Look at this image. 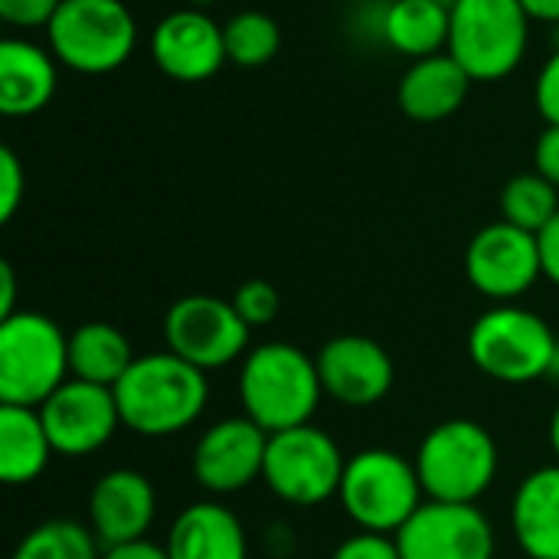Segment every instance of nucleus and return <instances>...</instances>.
<instances>
[{"label":"nucleus","instance_id":"nucleus-1","mask_svg":"<svg viewBox=\"0 0 559 559\" xmlns=\"http://www.w3.org/2000/svg\"><path fill=\"white\" fill-rule=\"evenodd\" d=\"M121 426L144 439H170L190 429L210 403V373L170 350L138 354L115 383Z\"/></svg>","mask_w":559,"mask_h":559},{"label":"nucleus","instance_id":"nucleus-2","mask_svg":"<svg viewBox=\"0 0 559 559\" xmlns=\"http://www.w3.org/2000/svg\"><path fill=\"white\" fill-rule=\"evenodd\" d=\"M324 400L318 360L288 341L255 344L239 360V403L242 416L269 436L308 426Z\"/></svg>","mask_w":559,"mask_h":559},{"label":"nucleus","instance_id":"nucleus-3","mask_svg":"<svg viewBox=\"0 0 559 559\" xmlns=\"http://www.w3.org/2000/svg\"><path fill=\"white\" fill-rule=\"evenodd\" d=\"M416 472L426 501L478 504L495 485L501 452L495 436L475 419H445L432 426L416 449Z\"/></svg>","mask_w":559,"mask_h":559},{"label":"nucleus","instance_id":"nucleus-4","mask_svg":"<svg viewBox=\"0 0 559 559\" xmlns=\"http://www.w3.org/2000/svg\"><path fill=\"white\" fill-rule=\"evenodd\" d=\"M69 377V334L52 318L16 311L0 321V406L39 409Z\"/></svg>","mask_w":559,"mask_h":559},{"label":"nucleus","instance_id":"nucleus-5","mask_svg":"<svg viewBox=\"0 0 559 559\" xmlns=\"http://www.w3.org/2000/svg\"><path fill=\"white\" fill-rule=\"evenodd\" d=\"M559 337L554 328L531 308L521 305H495L468 331V357L472 364L508 386H524L550 377L557 357Z\"/></svg>","mask_w":559,"mask_h":559},{"label":"nucleus","instance_id":"nucleus-6","mask_svg":"<svg viewBox=\"0 0 559 559\" xmlns=\"http://www.w3.org/2000/svg\"><path fill=\"white\" fill-rule=\"evenodd\" d=\"M337 498L360 531L396 537V531L423 508L426 491L416 462L406 455L393 449H360L347 459Z\"/></svg>","mask_w":559,"mask_h":559},{"label":"nucleus","instance_id":"nucleus-7","mask_svg":"<svg viewBox=\"0 0 559 559\" xmlns=\"http://www.w3.org/2000/svg\"><path fill=\"white\" fill-rule=\"evenodd\" d=\"M46 39L59 66L79 75H105L131 59L138 20L124 0H62Z\"/></svg>","mask_w":559,"mask_h":559},{"label":"nucleus","instance_id":"nucleus-8","mask_svg":"<svg viewBox=\"0 0 559 559\" xmlns=\"http://www.w3.org/2000/svg\"><path fill=\"white\" fill-rule=\"evenodd\" d=\"M531 16L518 0H455L449 49L472 82H501L527 56Z\"/></svg>","mask_w":559,"mask_h":559},{"label":"nucleus","instance_id":"nucleus-9","mask_svg":"<svg viewBox=\"0 0 559 559\" xmlns=\"http://www.w3.org/2000/svg\"><path fill=\"white\" fill-rule=\"evenodd\" d=\"M347 459L331 432L314 423L272 432L262 481L265 488L292 508H318L337 498Z\"/></svg>","mask_w":559,"mask_h":559},{"label":"nucleus","instance_id":"nucleus-10","mask_svg":"<svg viewBox=\"0 0 559 559\" xmlns=\"http://www.w3.org/2000/svg\"><path fill=\"white\" fill-rule=\"evenodd\" d=\"M249 341H252V328L239 318L233 298L187 295L167 308L164 318L167 350L200 367L203 373L242 360L252 350Z\"/></svg>","mask_w":559,"mask_h":559},{"label":"nucleus","instance_id":"nucleus-11","mask_svg":"<svg viewBox=\"0 0 559 559\" xmlns=\"http://www.w3.org/2000/svg\"><path fill=\"white\" fill-rule=\"evenodd\" d=\"M465 278L495 305H511L544 278L537 233L518 229L504 219L481 226L465 249Z\"/></svg>","mask_w":559,"mask_h":559},{"label":"nucleus","instance_id":"nucleus-12","mask_svg":"<svg viewBox=\"0 0 559 559\" xmlns=\"http://www.w3.org/2000/svg\"><path fill=\"white\" fill-rule=\"evenodd\" d=\"M269 452V432L249 416H226L206 426L193 445V481L210 498L239 495L262 478Z\"/></svg>","mask_w":559,"mask_h":559},{"label":"nucleus","instance_id":"nucleus-13","mask_svg":"<svg viewBox=\"0 0 559 559\" xmlns=\"http://www.w3.org/2000/svg\"><path fill=\"white\" fill-rule=\"evenodd\" d=\"M39 419L56 455L62 459H88L102 452L121 426L115 390L75 377H69L39 406Z\"/></svg>","mask_w":559,"mask_h":559},{"label":"nucleus","instance_id":"nucleus-14","mask_svg":"<svg viewBox=\"0 0 559 559\" xmlns=\"http://www.w3.org/2000/svg\"><path fill=\"white\" fill-rule=\"evenodd\" d=\"M403 559H495L498 537L478 504L423 501L396 531Z\"/></svg>","mask_w":559,"mask_h":559},{"label":"nucleus","instance_id":"nucleus-15","mask_svg":"<svg viewBox=\"0 0 559 559\" xmlns=\"http://www.w3.org/2000/svg\"><path fill=\"white\" fill-rule=\"evenodd\" d=\"M151 59L154 66L183 85L206 82L219 75V69L229 62L226 56V36L223 23L210 16V10L200 7H180L157 20L151 29Z\"/></svg>","mask_w":559,"mask_h":559},{"label":"nucleus","instance_id":"nucleus-16","mask_svg":"<svg viewBox=\"0 0 559 559\" xmlns=\"http://www.w3.org/2000/svg\"><path fill=\"white\" fill-rule=\"evenodd\" d=\"M318 373L324 396L347 409H370L383 403L396 383L390 350L364 334H337L318 350Z\"/></svg>","mask_w":559,"mask_h":559},{"label":"nucleus","instance_id":"nucleus-17","mask_svg":"<svg viewBox=\"0 0 559 559\" xmlns=\"http://www.w3.org/2000/svg\"><path fill=\"white\" fill-rule=\"evenodd\" d=\"M157 518V491L144 472L111 468L88 491V527L102 550L147 540Z\"/></svg>","mask_w":559,"mask_h":559},{"label":"nucleus","instance_id":"nucleus-18","mask_svg":"<svg viewBox=\"0 0 559 559\" xmlns=\"http://www.w3.org/2000/svg\"><path fill=\"white\" fill-rule=\"evenodd\" d=\"M59 88V59L52 49L26 36L0 39V111L7 118H29L43 111Z\"/></svg>","mask_w":559,"mask_h":559},{"label":"nucleus","instance_id":"nucleus-19","mask_svg":"<svg viewBox=\"0 0 559 559\" xmlns=\"http://www.w3.org/2000/svg\"><path fill=\"white\" fill-rule=\"evenodd\" d=\"M164 550L170 559H249V534L233 508L206 498L174 518Z\"/></svg>","mask_w":559,"mask_h":559},{"label":"nucleus","instance_id":"nucleus-20","mask_svg":"<svg viewBox=\"0 0 559 559\" xmlns=\"http://www.w3.org/2000/svg\"><path fill=\"white\" fill-rule=\"evenodd\" d=\"M472 85V75L452 59V52H436L409 62L400 79L396 102L413 121H445L468 102Z\"/></svg>","mask_w":559,"mask_h":559},{"label":"nucleus","instance_id":"nucleus-21","mask_svg":"<svg viewBox=\"0 0 559 559\" xmlns=\"http://www.w3.org/2000/svg\"><path fill=\"white\" fill-rule=\"evenodd\" d=\"M511 534L527 559H559V462L534 468L518 485Z\"/></svg>","mask_w":559,"mask_h":559},{"label":"nucleus","instance_id":"nucleus-22","mask_svg":"<svg viewBox=\"0 0 559 559\" xmlns=\"http://www.w3.org/2000/svg\"><path fill=\"white\" fill-rule=\"evenodd\" d=\"M56 455L39 409L0 406V478L10 488L33 485Z\"/></svg>","mask_w":559,"mask_h":559},{"label":"nucleus","instance_id":"nucleus-23","mask_svg":"<svg viewBox=\"0 0 559 559\" xmlns=\"http://www.w3.org/2000/svg\"><path fill=\"white\" fill-rule=\"evenodd\" d=\"M452 10L439 0H386L383 46L406 59H426L449 49Z\"/></svg>","mask_w":559,"mask_h":559},{"label":"nucleus","instance_id":"nucleus-24","mask_svg":"<svg viewBox=\"0 0 559 559\" xmlns=\"http://www.w3.org/2000/svg\"><path fill=\"white\" fill-rule=\"evenodd\" d=\"M134 357L128 334L108 321H85L69 334V370L75 380L115 390Z\"/></svg>","mask_w":559,"mask_h":559},{"label":"nucleus","instance_id":"nucleus-25","mask_svg":"<svg viewBox=\"0 0 559 559\" xmlns=\"http://www.w3.org/2000/svg\"><path fill=\"white\" fill-rule=\"evenodd\" d=\"M102 554L88 524L56 518L26 531L10 559H102Z\"/></svg>","mask_w":559,"mask_h":559},{"label":"nucleus","instance_id":"nucleus-26","mask_svg":"<svg viewBox=\"0 0 559 559\" xmlns=\"http://www.w3.org/2000/svg\"><path fill=\"white\" fill-rule=\"evenodd\" d=\"M226 36V56L233 66L259 69L272 62L282 49V26L275 16L262 10H239L223 23Z\"/></svg>","mask_w":559,"mask_h":559},{"label":"nucleus","instance_id":"nucleus-27","mask_svg":"<svg viewBox=\"0 0 559 559\" xmlns=\"http://www.w3.org/2000/svg\"><path fill=\"white\" fill-rule=\"evenodd\" d=\"M557 213L559 190L537 170L514 174L501 190V219L518 229L540 233Z\"/></svg>","mask_w":559,"mask_h":559},{"label":"nucleus","instance_id":"nucleus-28","mask_svg":"<svg viewBox=\"0 0 559 559\" xmlns=\"http://www.w3.org/2000/svg\"><path fill=\"white\" fill-rule=\"evenodd\" d=\"M233 305H236L239 318H242L249 328H269V324L278 318V311H282V298H278V292H275V285L265 282V278H249V282H242V285L236 288V295H233Z\"/></svg>","mask_w":559,"mask_h":559},{"label":"nucleus","instance_id":"nucleus-29","mask_svg":"<svg viewBox=\"0 0 559 559\" xmlns=\"http://www.w3.org/2000/svg\"><path fill=\"white\" fill-rule=\"evenodd\" d=\"M62 0H0V20L10 29L29 33V29H46L49 20L56 16Z\"/></svg>","mask_w":559,"mask_h":559},{"label":"nucleus","instance_id":"nucleus-30","mask_svg":"<svg viewBox=\"0 0 559 559\" xmlns=\"http://www.w3.org/2000/svg\"><path fill=\"white\" fill-rule=\"evenodd\" d=\"M26 193V170L13 147H0V223H10Z\"/></svg>","mask_w":559,"mask_h":559},{"label":"nucleus","instance_id":"nucleus-31","mask_svg":"<svg viewBox=\"0 0 559 559\" xmlns=\"http://www.w3.org/2000/svg\"><path fill=\"white\" fill-rule=\"evenodd\" d=\"M331 559H403L400 557V547H396V537L390 534H370V531H360L347 540H341L334 547Z\"/></svg>","mask_w":559,"mask_h":559},{"label":"nucleus","instance_id":"nucleus-32","mask_svg":"<svg viewBox=\"0 0 559 559\" xmlns=\"http://www.w3.org/2000/svg\"><path fill=\"white\" fill-rule=\"evenodd\" d=\"M534 105L544 124H559V49L547 56L534 82Z\"/></svg>","mask_w":559,"mask_h":559},{"label":"nucleus","instance_id":"nucleus-33","mask_svg":"<svg viewBox=\"0 0 559 559\" xmlns=\"http://www.w3.org/2000/svg\"><path fill=\"white\" fill-rule=\"evenodd\" d=\"M534 170L559 190V124H547L534 144Z\"/></svg>","mask_w":559,"mask_h":559},{"label":"nucleus","instance_id":"nucleus-34","mask_svg":"<svg viewBox=\"0 0 559 559\" xmlns=\"http://www.w3.org/2000/svg\"><path fill=\"white\" fill-rule=\"evenodd\" d=\"M540 239V259H544V278H550L559 288V213L537 233Z\"/></svg>","mask_w":559,"mask_h":559},{"label":"nucleus","instance_id":"nucleus-35","mask_svg":"<svg viewBox=\"0 0 559 559\" xmlns=\"http://www.w3.org/2000/svg\"><path fill=\"white\" fill-rule=\"evenodd\" d=\"M102 559H170L164 544H151V540H138V544H128V547H111L105 550Z\"/></svg>","mask_w":559,"mask_h":559},{"label":"nucleus","instance_id":"nucleus-36","mask_svg":"<svg viewBox=\"0 0 559 559\" xmlns=\"http://www.w3.org/2000/svg\"><path fill=\"white\" fill-rule=\"evenodd\" d=\"M16 314V272L10 262H0V321Z\"/></svg>","mask_w":559,"mask_h":559},{"label":"nucleus","instance_id":"nucleus-37","mask_svg":"<svg viewBox=\"0 0 559 559\" xmlns=\"http://www.w3.org/2000/svg\"><path fill=\"white\" fill-rule=\"evenodd\" d=\"M531 23H559V0H518Z\"/></svg>","mask_w":559,"mask_h":559},{"label":"nucleus","instance_id":"nucleus-38","mask_svg":"<svg viewBox=\"0 0 559 559\" xmlns=\"http://www.w3.org/2000/svg\"><path fill=\"white\" fill-rule=\"evenodd\" d=\"M550 449H554V455H557L559 462V403L557 409H554V416H550Z\"/></svg>","mask_w":559,"mask_h":559},{"label":"nucleus","instance_id":"nucleus-39","mask_svg":"<svg viewBox=\"0 0 559 559\" xmlns=\"http://www.w3.org/2000/svg\"><path fill=\"white\" fill-rule=\"evenodd\" d=\"M216 0H187V7H200V10H206V7H213Z\"/></svg>","mask_w":559,"mask_h":559},{"label":"nucleus","instance_id":"nucleus-40","mask_svg":"<svg viewBox=\"0 0 559 559\" xmlns=\"http://www.w3.org/2000/svg\"><path fill=\"white\" fill-rule=\"evenodd\" d=\"M547 380H559V347H557V357H554V367H550V377Z\"/></svg>","mask_w":559,"mask_h":559},{"label":"nucleus","instance_id":"nucleus-41","mask_svg":"<svg viewBox=\"0 0 559 559\" xmlns=\"http://www.w3.org/2000/svg\"><path fill=\"white\" fill-rule=\"evenodd\" d=\"M439 3H445V7H449V10H452V7H455V0H439Z\"/></svg>","mask_w":559,"mask_h":559},{"label":"nucleus","instance_id":"nucleus-42","mask_svg":"<svg viewBox=\"0 0 559 559\" xmlns=\"http://www.w3.org/2000/svg\"><path fill=\"white\" fill-rule=\"evenodd\" d=\"M350 3H370V0H350Z\"/></svg>","mask_w":559,"mask_h":559}]
</instances>
